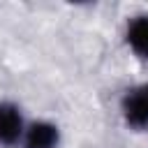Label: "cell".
I'll return each instance as SVG.
<instances>
[{
  "mask_svg": "<svg viewBox=\"0 0 148 148\" xmlns=\"http://www.w3.org/2000/svg\"><path fill=\"white\" fill-rule=\"evenodd\" d=\"M118 116L127 132L132 134L148 132V79L132 83L123 90L118 99Z\"/></svg>",
  "mask_w": 148,
  "mask_h": 148,
  "instance_id": "6da1fadb",
  "label": "cell"
},
{
  "mask_svg": "<svg viewBox=\"0 0 148 148\" xmlns=\"http://www.w3.org/2000/svg\"><path fill=\"white\" fill-rule=\"evenodd\" d=\"M25 111L14 99H0V148H21L28 130Z\"/></svg>",
  "mask_w": 148,
  "mask_h": 148,
  "instance_id": "7a4b0ae2",
  "label": "cell"
},
{
  "mask_svg": "<svg viewBox=\"0 0 148 148\" xmlns=\"http://www.w3.org/2000/svg\"><path fill=\"white\" fill-rule=\"evenodd\" d=\"M60 143H62V130L58 123L49 118H32L28 123L21 148H60Z\"/></svg>",
  "mask_w": 148,
  "mask_h": 148,
  "instance_id": "3957f363",
  "label": "cell"
},
{
  "mask_svg": "<svg viewBox=\"0 0 148 148\" xmlns=\"http://www.w3.org/2000/svg\"><path fill=\"white\" fill-rule=\"evenodd\" d=\"M123 42L136 60L148 62V12H139L125 21Z\"/></svg>",
  "mask_w": 148,
  "mask_h": 148,
  "instance_id": "277c9868",
  "label": "cell"
}]
</instances>
